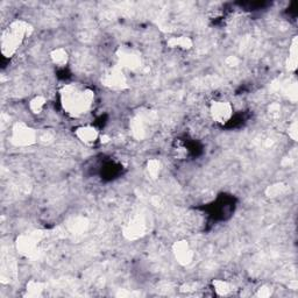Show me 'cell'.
Masks as SVG:
<instances>
[{
    "label": "cell",
    "instance_id": "6da1fadb",
    "mask_svg": "<svg viewBox=\"0 0 298 298\" xmlns=\"http://www.w3.org/2000/svg\"><path fill=\"white\" fill-rule=\"evenodd\" d=\"M59 99L63 110L71 117H79L92 109L94 103V92L85 86L74 84L64 85L59 90Z\"/></svg>",
    "mask_w": 298,
    "mask_h": 298
},
{
    "label": "cell",
    "instance_id": "7a4b0ae2",
    "mask_svg": "<svg viewBox=\"0 0 298 298\" xmlns=\"http://www.w3.org/2000/svg\"><path fill=\"white\" fill-rule=\"evenodd\" d=\"M32 26L25 20L11 22L1 34V54L5 58L13 57L23 41L31 35Z\"/></svg>",
    "mask_w": 298,
    "mask_h": 298
},
{
    "label": "cell",
    "instance_id": "3957f363",
    "mask_svg": "<svg viewBox=\"0 0 298 298\" xmlns=\"http://www.w3.org/2000/svg\"><path fill=\"white\" fill-rule=\"evenodd\" d=\"M43 239V232L32 231L19 235L17 239V249L26 256H33L37 252L38 245Z\"/></svg>",
    "mask_w": 298,
    "mask_h": 298
},
{
    "label": "cell",
    "instance_id": "277c9868",
    "mask_svg": "<svg viewBox=\"0 0 298 298\" xmlns=\"http://www.w3.org/2000/svg\"><path fill=\"white\" fill-rule=\"evenodd\" d=\"M11 141L20 147L32 146L37 141V133L25 123H17L12 128Z\"/></svg>",
    "mask_w": 298,
    "mask_h": 298
},
{
    "label": "cell",
    "instance_id": "5b68a950",
    "mask_svg": "<svg viewBox=\"0 0 298 298\" xmlns=\"http://www.w3.org/2000/svg\"><path fill=\"white\" fill-rule=\"evenodd\" d=\"M233 106L227 100H213L208 106V114L216 124L226 125L233 117Z\"/></svg>",
    "mask_w": 298,
    "mask_h": 298
},
{
    "label": "cell",
    "instance_id": "8992f818",
    "mask_svg": "<svg viewBox=\"0 0 298 298\" xmlns=\"http://www.w3.org/2000/svg\"><path fill=\"white\" fill-rule=\"evenodd\" d=\"M172 253L175 259L182 266H189L193 260V250L186 240L176 241L172 246Z\"/></svg>",
    "mask_w": 298,
    "mask_h": 298
},
{
    "label": "cell",
    "instance_id": "52a82bcc",
    "mask_svg": "<svg viewBox=\"0 0 298 298\" xmlns=\"http://www.w3.org/2000/svg\"><path fill=\"white\" fill-rule=\"evenodd\" d=\"M118 58L121 67L127 68L130 70H138L141 67V57L140 54L134 49L123 48L119 50Z\"/></svg>",
    "mask_w": 298,
    "mask_h": 298
},
{
    "label": "cell",
    "instance_id": "ba28073f",
    "mask_svg": "<svg viewBox=\"0 0 298 298\" xmlns=\"http://www.w3.org/2000/svg\"><path fill=\"white\" fill-rule=\"evenodd\" d=\"M74 135L76 138L82 141L84 145L91 146L96 144L99 139V132L96 127L90 126V125H85V126H79L74 130Z\"/></svg>",
    "mask_w": 298,
    "mask_h": 298
},
{
    "label": "cell",
    "instance_id": "9c48e42d",
    "mask_svg": "<svg viewBox=\"0 0 298 298\" xmlns=\"http://www.w3.org/2000/svg\"><path fill=\"white\" fill-rule=\"evenodd\" d=\"M104 83L111 89H124L127 84L126 77L119 68H113L110 73H107L104 77Z\"/></svg>",
    "mask_w": 298,
    "mask_h": 298
},
{
    "label": "cell",
    "instance_id": "30bf717a",
    "mask_svg": "<svg viewBox=\"0 0 298 298\" xmlns=\"http://www.w3.org/2000/svg\"><path fill=\"white\" fill-rule=\"evenodd\" d=\"M50 59L56 67L64 68L69 63V54L64 48H56L50 52Z\"/></svg>",
    "mask_w": 298,
    "mask_h": 298
},
{
    "label": "cell",
    "instance_id": "8fae6325",
    "mask_svg": "<svg viewBox=\"0 0 298 298\" xmlns=\"http://www.w3.org/2000/svg\"><path fill=\"white\" fill-rule=\"evenodd\" d=\"M169 48H177L182 50H189L192 48L193 42L190 37H170L167 41Z\"/></svg>",
    "mask_w": 298,
    "mask_h": 298
},
{
    "label": "cell",
    "instance_id": "7c38bea8",
    "mask_svg": "<svg viewBox=\"0 0 298 298\" xmlns=\"http://www.w3.org/2000/svg\"><path fill=\"white\" fill-rule=\"evenodd\" d=\"M213 290L216 291L217 295L219 296H229L234 293V285L232 283L227 281H224V279H216L213 281Z\"/></svg>",
    "mask_w": 298,
    "mask_h": 298
},
{
    "label": "cell",
    "instance_id": "4fadbf2b",
    "mask_svg": "<svg viewBox=\"0 0 298 298\" xmlns=\"http://www.w3.org/2000/svg\"><path fill=\"white\" fill-rule=\"evenodd\" d=\"M46 104H47L46 98L43 96H37L29 101V110H31L32 113H34V114H40V113H42V111L44 110Z\"/></svg>",
    "mask_w": 298,
    "mask_h": 298
},
{
    "label": "cell",
    "instance_id": "5bb4252c",
    "mask_svg": "<svg viewBox=\"0 0 298 298\" xmlns=\"http://www.w3.org/2000/svg\"><path fill=\"white\" fill-rule=\"evenodd\" d=\"M288 68L290 71H295L297 69V38L296 37L293 40L290 49H289Z\"/></svg>",
    "mask_w": 298,
    "mask_h": 298
},
{
    "label": "cell",
    "instance_id": "9a60e30c",
    "mask_svg": "<svg viewBox=\"0 0 298 298\" xmlns=\"http://www.w3.org/2000/svg\"><path fill=\"white\" fill-rule=\"evenodd\" d=\"M43 291V284L41 282L31 281L26 287V296L37 297L41 296Z\"/></svg>",
    "mask_w": 298,
    "mask_h": 298
},
{
    "label": "cell",
    "instance_id": "2e32d148",
    "mask_svg": "<svg viewBox=\"0 0 298 298\" xmlns=\"http://www.w3.org/2000/svg\"><path fill=\"white\" fill-rule=\"evenodd\" d=\"M148 172L151 177L155 178L160 174V162L157 160H151L148 162Z\"/></svg>",
    "mask_w": 298,
    "mask_h": 298
},
{
    "label": "cell",
    "instance_id": "e0dca14e",
    "mask_svg": "<svg viewBox=\"0 0 298 298\" xmlns=\"http://www.w3.org/2000/svg\"><path fill=\"white\" fill-rule=\"evenodd\" d=\"M283 190H284V186H283L282 184H275V186L268 187L266 193L268 197H277V196L281 195Z\"/></svg>",
    "mask_w": 298,
    "mask_h": 298
},
{
    "label": "cell",
    "instance_id": "ac0fdd59",
    "mask_svg": "<svg viewBox=\"0 0 298 298\" xmlns=\"http://www.w3.org/2000/svg\"><path fill=\"white\" fill-rule=\"evenodd\" d=\"M289 136H290L294 141H296L297 140V123L296 121H294V123L290 125V127H289Z\"/></svg>",
    "mask_w": 298,
    "mask_h": 298
},
{
    "label": "cell",
    "instance_id": "d6986e66",
    "mask_svg": "<svg viewBox=\"0 0 298 298\" xmlns=\"http://www.w3.org/2000/svg\"><path fill=\"white\" fill-rule=\"evenodd\" d=\"M272 295V289L267 288V287H263V288H260L259 289V293H258V296L260 297H268Z\"/></svg>",
    "mask_w": 298,
    "mask_h": 298
}]
</instances>
